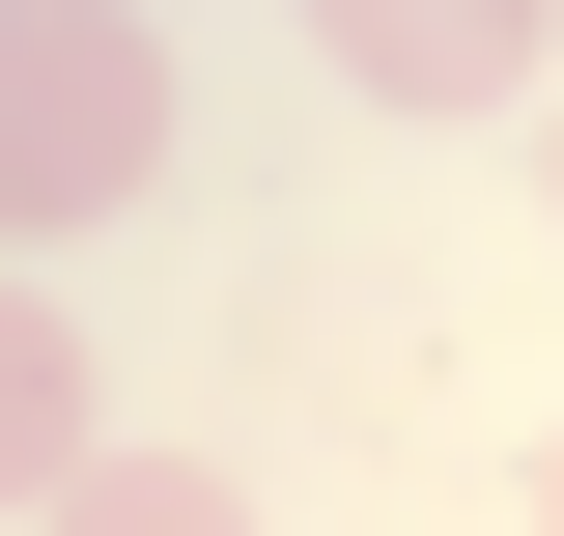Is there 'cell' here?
Listing matches in <instances>:
<instances>
[{
  "label": "cell",
  "mask_w": 564,
  "mask_h": 536,
  "mask_svg": "<svg viewBox=\"0 0 564 536\" xmlns=\"http://www.w3.org/2000/svg\"><path fill=\"white\" fill-rule=\"evenodd\" d=\"M170 170V29L141 0H29L0 29V226H113Z\"/></svg>",
  "instance_id": "6da1fadb"
},
{
  "label": "cell",
  "mask_w": 564,
  "mask_h": 536,
  "mask_svg": "<svg viewBox=\"0 0 564 536\" xmlns=\"http://www.w3.org/2000/svg\"><path fill=\"white\" fill-rule=\"evenodd\" d=\"M339 29V85H395V114H508V85H564V0H311Z\"/></svg>",
  "instance_id": "7a4b0ae2"
},
{
  "label": "cell",
  "mask_w": 564,
  "mask_h": 536,
  "mask_svg": "<svg viewBox=\"0 0 564 536\" xmlns=\"http://www.w3.org/2000/svg\"><path fill=\"white\" fill-rule=\"evenodd\" d=\"M85 452H113V424H85V311H29V282H0V508H57Z\"/></svg>",
  "instance_id": "3957f363"
},
{
  "label": "cell",
  "mask_w": 564,
  "mask_h": 536,
  "mask_svg": "<svg viewBox=\"0 0 564 536\" xmlns=\"http://www.w3.org/2000/svg\"><path fill=\"white\" fill-rule=\"evenodd\" d=\"M57 536H254V508H226L198 452H85V480H57Z\"/></svg>",
  "instance_id": "277c9868"
},
{
  "label": "cell",
  "mask_w": 564,
  "mask_h": 536,
  "mask_svg": "<svg viewBox=\"0 0 564 536\" xmlns=\"http://www.w3.org/2000/svg\"><path fill=\"white\" fill-rule=\"evenodd\" d=\"M536 199H564V85H536Z\"/></svg>",
  "instance_id": "5b68a950"
},
{
  "label": "cell",
  "mask_w": 564,
  "mask_h": 536,
  "mask_svg": "<svg viewBox=\"0 0 564 536\" xmlns=\"http://www.w3.org/2000/svg\"><path fill=\"white\" fill-rule=\"evenodd\" d=\"M536 536H564V452H536Z\"/></svg>",
  "instance_id": "8992f818"
},
{
  "label": "cell",
  "mask_w": 564,
  "mask_h": 536,
  "mask_svg": "<svg viewBox=\"0 0 564 536\" xmlns=\"http://www.w3.org/2000/svg\"><path fill=\"white\" fill-rule=\"evenodd\" d=\"M0 29H29V0H0Z\"/></svg>",
  "instance_id": "52a82bcc"
}]
</instances>
